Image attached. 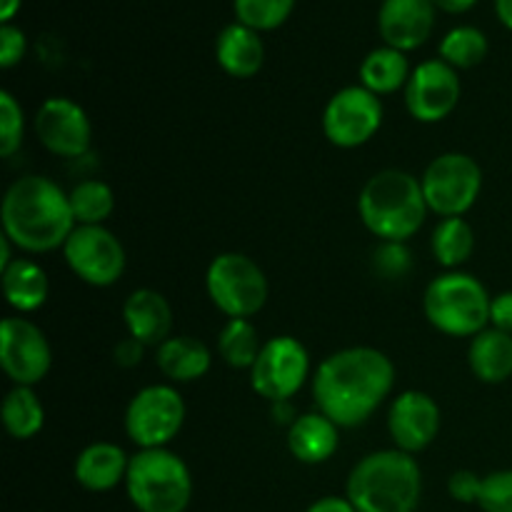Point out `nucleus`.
<instances>
[{"mask_svg":"<svg viewBox=\"0 0 512 512\" xmlns=\"http://www.w3.org/2000/svg\"><path fill=\"white\" fill-rule=\"evenodd\" d=\"M160 373L173 383H193L200 380L213 365L208 345L190 335H170L163 345H158L155 353Z\"/></svg>","mask_w":512,"mask_h":512,"instance_id":"22","label":"nucleus"},{"mask_svg":"<svg viewBox=\"0 0 512 512\" xmlns=\"http://www.w3.org/2000/svg\"><path fill=\"white\" fill-rule=\"evenodd\" d=\"M423 495V473L415 455L403 450L370 453L350 470L345 498L358 512H415Z\"/></svg>","mask_w":512,"mask_h":512,"instance_id":"3","label":"nucleus"},{"mask_svg":"<svg viewBox=\"0 0 512 512\" xmlns=\"http://www.w3.org/2000/svg\"><path fill=\"white\" fill-rule=\"evenodd\" d=\"M393 385V360L378 348L355 345L320 363L313 375V398L338 428H358L385 403Z\"/></svg>","mask_w":512,"mask_h":512,"instance_id":"1","label":"nucleus"},{"mask_svg":"<svg viewBox=\"0 0 512 512\" xmlns=\"http://www.w3.org/2000/svg\"><path fill=\"white\" fill-rule=\"evenodd\" d=\"M435 5V10H443V13L450 15H460V13H468L478 5V0H430Z\"/></svg>","mask_w":512,"mask_h":512,"instance_id":"40","label":"nucleus"},{"mask_svg":"<svg viewBox=\"0 0 512 512\" xmlns=\"http://www.w3.org/2000/svg\"><path fill=\"white\" fill-rule=\"evenodd\" d=\"M45 408L33 388L15 385L3 400V425L10 438L30 440L43 430Z\"/></svg>","mask_w":512,"mask_h":512,"instance_id":"26","label":"nucleus"},{"mask_svg":"<svg viewBox=\"0 0 512 512\" xmlns=\"http://www.w3.org/2000/svg\"><path fill=\"white\" fill-rule=\"evenodd\" d=\"M410 73H413V68H410L408 55L403 50L380 45V48L370 50L360 63V85L380 98V95L398 93L400 88L405 90Z\"/></svg>","mask_w":512,"mask_h":512,"instance_id":"25","label":"nucleus"},{"mask_svg":"<svg viewBox=\"0 0 512 512\" xmlns=\"http://www.w3.org/2000/svg\"><path fill=\"white\" fill-rule=\"evenodd\" d=\"M488 50L490 43L483 30L475 28V25H458L443 35L438 55L450 68L470 70L488 58Z\"/></svg>","mask_w":512,"mask_h":512,"instance_id":"27","label":"nucleus"},{"mask_svg":"<svg viewBox=\"0 0 512 512\" xmlns=\"http://www.w3.org/2000/svg\"><path fill=\"white\" fill-rule=\"evenodd\" d=\"M480 490H483V478L473 470H455L448 480L450 498L465 505H478Z\"/></svg>","mask_w":512,"mask_h":512,"instance_id":"36","label":"nucleus"},{"mask_svg":"<svg viewBox=\"0 0 512 512\" xmlns=\"http://www.w3.org/2000/svg\"><path fill=\"white\" fill-rule=\"evenodd\" d=\"M460 93L458 70L440 58L423 60L405 85V108L418 123H440L458 108Z\"/></svg>","mask_w":512,"mask_h":512,"instance_id":"14","label":"nucleus"},{"mask_svg":"<svg viewBox=\"0 0 512 512\" xmlns=\"http://www.w3.org/2000/svg\"><path fill=\"white\" fill-rule=\"evenodd\" d=\"M143 350L145 345L135 338H123L120 343H115L113 358L120 368H135V365L143 363Z\"/></svg>","mask_w":512,"mask_h":512,"instance_id":"38","label":"nucleus"},{"mask_svg":"<svg viewBox=\"0 0 512 512\" xmlns=\"http://www.w3.org/2000/svg\"><path fill=\"white\" fill-rule=\"evenodd\" d=\"M205 288L215 308L228 320L253 318L268 303V278L253 258L243 253H220L205 273Z\"/></svg>","mask_w":512,"mask_h":512,"instance_id":"7","label":"nucleus"},{"mask_svg":"<svg viewBox=\"0 0 512 512\" xmlns=\"http://www.w3.org/2000/svg\"><path fill=\"white\" fill-rule=\"evenodd\" d=\"M35 133L40 143L60 158H80L93 143L88 113L70 98H48L35 113Z\"/></svg>","mask_w":512,"mask_h":512,"instance_id":"15","label":"nucleus"},{"mask_svg":"<svg viewBox=\"0 0 512 512\" xmlns=\"http://www.w3.org/2000/svg\"><path fill=\"white\" fill-rule=\"evenodd\" d=\"M435 260L445 268H460L468 263L470 255L475 250V233L465 218H443L438 228L433 230V240H430Z\"/></svg>","mask_w":512,"mask_h":512,"instance_id":"29","label":"nucleus"},{"mask_svg":"<svg viewBox=\"0 0 512 512\" xmlns=\"http://www.w3.org/2000/svg\"><path fill=\"white\" fill-rule=\"evenodd\" d=\"M185 403L173 385H148L125 408V433L140 450L168 448L183 430Z\"/></svg>","mask_w":512,"mask_h":512,"instance_id":"9","label":"nucleus"},{"mask_svg":"<svg viewBox=\"0 0 512 512\" xmlns=\"http://www.w3.org/2000/svg\"><path fill=\"white\" fill-rule=\"evenodd\" d=\"M440 405L420 390H405L393 400L388 410V433L395 448L408 455H418L438 438Z\"/></svg>","mask_w":512,"mask_h":512,"instance_id":"16","label":"nucleus"},{"mask_svg":"<svg viewBox=\"0 0 512 512\" xmlns=\"http://www.w3.org/2000/svg\"><path fill=\"white\" fill-rule=\"evenodd\" d=\"M495 15L505 28L512 30V0H495Z\"/></svg>","mask_w":512,"mask_h":512,"instance_id":"42","label":"nucleus"},{"mask_svg":"<svg viewBox=\"0 0 512 512\" xmlns=\"http://www.w3.org/2000/svg\"><path fill=\"white\" fill-rule=\"evenodd\" d=\"M25 53H28V38L23 30L13 23L0 25V68H15Z\"/></svg>","mask_w":512,"mask_h":512,"instance_id":"35","label":"nucleus"},{"mask_svg":"<svg viewBox=\"0 0 512 512\" xmlns=\"http://www.w3.org/2000/svg\"><path fill=\"white\" fill-rule=\"evenodd\" d=\"M435 13L430 0H383L378 10L380 38L403 53L418 50L433 35Z\"/></svg>","mask_w":512,"mask_h":512,"instance_id":"17","label":"nucleus"},{"mask_svg":"<svg viewBox=\"0 0 512 512\" xmlns=\"http://www.w3.org/2000/svg\"><path fill=\"white\" fill-rule=\"evenodd\" d=\"M23 108L13 93L0 90V155L13 158L23 145Z\"/></svg>","mask_w":512,"mask_h":512,"instance_id":"32","label":"nucleus"},{"mask_svg":"<svg viewBox=\"0 0 512 512\" xmlns=\"http://www.w3.org/2000/svg\"><path fill=\"white\" fill-rule=\"evenodd\" d=\"M123 323L130 338L143 345H163L173 330V308L168 298L153 288H140L125 298Z\"/></svg>","mask_w":512,"mask_h":512,"instance_id":"18","label":"nucleus"},{"mask_svg":"<svg viewBox=\"0 0 512 512\" xmlns=\"http://www.w3.org/2000/svg\"><path fill=\"white\" fill-rule=\"evenodd\" d=\"M478 505L483 512H512V470L485 475Z\"/></svg>","mask_w":512,"mask_h":512,"instance_id":"34","label":"nucleus"},{"mask_svg":"<svg viewBox=\"0 0 512 512\" xmlns=\"http://www.w3.org/2000/svg\"><path fill=\"white\" fill-rule=\"evenodd\" d=\"M383 125V103L363 85H348L328 100L323 133L338 148H360L375 138Z\"/></svg>","mask_w":512,"mask_h":512,"instance_id":"12","label":"nucleus"},{"mask_svg":"<svg viewBox=\"0 0 512 512\" xmlns=\"http://www.w3.org/2000/svg\"><path fill=\"white\" fill-rule=\"evenodd\" d=\"M425 203L440 218H463L483 190V168L465 153H443L425 168Z\"/></svg>","mask_w":512,"mask_h":512,"instance_id":"8","label":"nucleus"},{"mask_svg":"<svg viewBox=\"0 0 512 512\" xmlns=\"http://www.w3.org/2000/svg\"><path fill=\"white\" fill-rule=\"evenodd\" d=\"M13 248H15V245L10 243L8 235H3V238H0V270H5L15 260L13 258Z\"/></svg>","mask_w":512,"mask_h":512,"instance_id":"43","label":"nucleus"},{"mask_svg":"<svg viewBox=\"0 0 512 512\" xmlns=\"http://www.w3.org/2000/svg\"><path fill=\"white\" fill-rule=\"evenodd\" d=\"M68 268L93 288H110L125 273V248L105 225H75L65 240Z\"/></svg>","mask_w":512,"mask_h":512,"instance_id":"11","label":"nucleus"},{"mask_svg":"<svg viewBox=\"0 0 512 512\" xmlns=\"http://www.w3.org/2000/svg\"><path fill=\"white\" fill-rule=\"evenodd\" d=\"M75 225H103L115 210V195L103 180H83L68 193Z\"/></svg>","mask_w":512,"mask_h":512,"instance_id":"30","label":"nucleus"},{"mask_svg":"<svg viewBox=\"0 0 512 512\" xmlns=\"http://www.w3.org/2000/svg\"><path fill=\"white\" fill-rule=\"evenodd\" d=\"M3 235L25 253H50L63 248L75 230L70 198L55 180L25 175L5 190Z\"/></svg>","mask_w":512,"mask_h":512,"instance_id":"2","label":"nucleus"},{"mask_svg":"<svg viewBox=\"0 0 512 512\" xmlns=\"http://www.w3.org/2000/svg\"><path fill=\"white\" fill-rule=\"evenodd\" d=\"M215 60L230 78H253L265 63V45L258 30L243 23L225 25L215 40Z\"/></svg>","mask_w":512,"mask_h":512,"instance_id":"20","label":"nucleus"},{"mask_svg":"<svg viewBox=\"0 0 512 512\" xmlns=\"http://www.w3.org/2000/svg\"><path fill=\"white\" fill-rule=\"evenodd\" d=\"M298 0H233L235 20L258 33H270L285 25Z\"/></svg>","mask_w":512,"mask_h":512,"instance_id":"31","label":"nucleus"},{"mask_svg":"<svg viewBox=\"0 0 512 512\" xmlns=\"http://www.w3.org/2000/svg\"><path fill=\"white\" fill-rule=\"evenodd\" d=\"M468 363L480 383L498 385L512 378V335L498 328H485L470 340Z\"/></svg>","mask_w":512,"mask_h":512,"instance_id":"23","label":"nucleus"},{"mask_svg":"<svg viewBox=\"0 0 512 512\" xmlns=\"http://www.w3.org/2000/svg\"><path fill=\"white\" fill-rule=\"evenodd\" d=\"M490 325L512 335V290L495 295L490 303Z\"/></svg>","mask_w":512,"mask_h":512,"instance_id":"37","label":"nucleus"},{"mask_svg":"<svg viewBox=\"0 0 512 512\" xmlns=\"http://www.w3.org/2000/svg\"><path fill=\"white\" fill-rule=\"evenodd\" d=\"M128 465L130 458L120 445L100 440V443H90L88 448L80 450L73 465V475L80 488L90 490V493H108L125 483Z\"/></svg>","mask_w":512,"mask_h":512,"instance_id":"19","label":"nucleus"},{"mask_svg":"<svg viewBox=\"0 0 512 512\" xmlns=\"http://www.w3.org/2000/svg\"><path fill=\"white\" fill-rule=\"evenodd\" d=\"M0 365L15 385H38L53 365L43 330L28 318H5L0 325Z\"/></svg>","mask_w":512,"mask_h":512,"instance_id":"13","label":"nucleus"},{"mask_svg":"<svg viewBox=\"0 0 512 512\" xmlns=\"http://www.w3.org/2000/svg\"><path fill=\"white\" fill-rule=\"evenodd\" d=\"M260 350H263L260 335L248 318H233L220 328L218 353L230 368L250 370L258 360Z\"/></svg>","mask_w":512,"mask_h":512,"instance_id":"28","label":"nucleus"},{"mask_svg":"<svg viewBox=\"0 0 512 512\" xmlns=\"http://www.w3.org/2000/svg\"><path fill=\"white\" fill-rule=\"evenodd\" d=\"M340 445V428L318 410L295 418L288 428V450L305 465H320L335 455Z\"/></svg>","mask_w":512,"mask_h":512,"instance_id":"21","label":"nucleus"},{"mask_svg":"<svg viewBox=\"0 0 512 512\" xmlns=\"http://www.w3.org/2000/svg\"><path fill=\"white\" fill-rule=\"evenodd\" d=\"M358 213L375 238L408 243L423 228L428 215L423 185L405 170H380L360 190Z\"/></svg>","mask_w":512,"mask_h":512,"instance_id":"4","label":"nucleus"},{"mask_svg":"<svg viewBox=\"0 0 512 512\" xmlns=\"http://www.w3.org/2000/svg\"><path fill=\"white\" fill-rule=\"evenodd\" d=\"M3 273V295L18 313H33L48 300L50 283L45 270L30 258H15Z\"/></svg>","mask_w":512,"mask_h":512,"instance_id":"24","label":"nucleus"},{"mask_svg":"<svg viewBox=\"0 0 512 512\" xmlns=\"http://www.w3.org/2000/svg\"><path fill=\"white\" fill-rule=\"evenodd\" d=\"M305 512H358L353 508L348 498H338V495H325V498L315 500Z\"/></svg>","mask_w":512,"mask_h":512,"instance_id":"39","label":"nucleus"},{"mask_svg":"<svg viewBox=\"0 0 512 512\" xmlns=\"http://www.w3.org/2000/svg\"><path fill=\"white\" fill-rule=\"evenodd\" d=\"M490 293L468 273L438 275L425 288L423 310L435 330L450 338H475L490 328Z\"/></svg>","mask_w":512,"mask_h":512,"instance_id":"6","label":"nucleus"},{"mask_svg":"<svg viewBox=\"0 0 512 512\" xmlns=\"http://www.w3.org/2000/svg\"><path fill=\"white\" fill-rule=\"evenodd\" d=\"M123 485L138 512H185L193 498V475L168 448L138 450Z\"/></svg>","mask_w":512,"mask_h":512,"instance_id":"5","label":"nucleus"},{"mask_svg":"<svg viewBox=\"0 0 512 512\" xmlns=\"http://www.w3.org/2000/svg\"><path fill=\"white\" fill-rule=\"evenodd\" d=\"M373 268L375 273L383 275L385 280L405 278L413 268V258L405 243H390V240H380V248L373 253Z\"/></svg>","mask_w":512,"mask_h":512,"instance_id":"33","label":"nucleus"},{"mask_svg":"<svg viewBox=\"0 0 512 512\" xmlns=\"http://www.w3.org/2000/svg\"><path fill=\"white\" fill-rule=\"evenodd\" d=\"M310 375V355L300 340L278 335L263 343L258 360L250 368V385L270 403L290 400Z\"/></svg>","mask_w":512,"mask_h":512,"instance_id":"10","label":"nucleus"},{"mask_svg":"<svg viewBox=\"0 0 512 512\" xmlns=\"http://www.w3.org/2000/svg\"><path fill=\"white\" fill-rule=\"evenodd\" d=\"M20 5L23 0H0V25L13 23L15 15L20 13Z\"/></svg>","mask_w":512,"mask_h":512,"instance_id":"41","label":"nucleus"}]
</instances>
